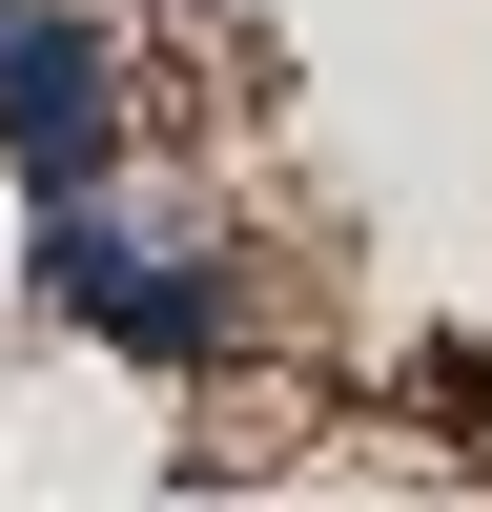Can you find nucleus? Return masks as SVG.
Instances as JSON below:
<instances>
[{
  "instance_id": "nucleus-2",
  "label": "nucleus",
  "mask_w": 492,
  "mask_h": 512,
  "mask_svg": "<svg viewBox=\"0 0 492 512\" xmlns=\"http://www.w3.org/2000/svg\"><path fill=\"white\" fill-rule=\"evenodd\" d=\"M0 164H21V205H103L123 164H144V103H123L103 0H0Z\"/></svg>"
},
{
  "instance_id": "nucleus-1",
  "label": "nucleus",
  "mask_w": 492,
  "mask_h": 512,
  "mask_svg": "<svg viewBox=\"0 0 492 512\" xmlns=\"http://www.w3.org/2000/svg\"><path fill=\"white\" fill-rule=\"evenodd\" d=\"M21 308L123 349V369H164V390H205L246 349V246L226 226H123V185L103 205H21Z\"/></svg>"
}]
</instances>
